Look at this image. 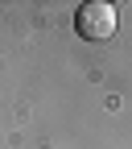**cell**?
Returning a JSON list of instances; mask_svg holds the SVG:
<instances>
[{"mask_svg":"<svg viewBox=\"0 0 132 149\" xmlns=\"http://www.w3.org/2000/svg\"><path fill=\"white\" fill-rule=\"evenodd\" d=\"M120 17H116V4H107V0H87V4L74 13V29H79L83 42H107L111 33H116Z\"/></svg>","mask_w":132,"mask_h":149,"instance_id":"obj_1","label":"cell"}]
</instances>
